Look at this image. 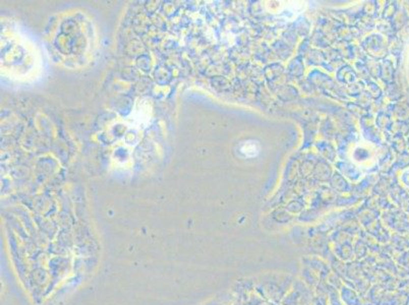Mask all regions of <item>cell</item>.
<instances>
[{"mask_svg":"<svg viewBox=\"0 0 409 305\" xmlns=\"http://www.w3.org/2000/svg\"><path fill=\"white\" fill-rule=\"evenodd\" d=\"M241 152L247 158L256 157L260 152V146L257 141L247 140L242 143Z\"/></svg>","mask_w":409,"mask_h":305,"instance_id":"obj_1","label":"cell"}]
</instances>
